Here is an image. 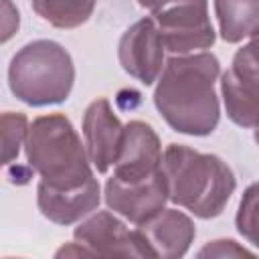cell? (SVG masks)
Instances as JSON below:
<instances>
[{"label": "cell", "mask_w": 259, "mask_h": 259, "mask_svg": "<svg viewBox=\"0 0 259 259\" xmlns=\"http://www.w3.org/2000/svg\"><path fill=\"white\" fill-rule=\"evenodd\" d=\"M28 127L30 123L24 113H2V162L6 166H10L18 158L20 148L26 144Z\"/></svg>", "instance_id": "obj_17"}, {"label": "cell", "mask_w": 259, "mask_h": 259, "mask_svg": "<svg viewBox=\"0 0 259 259\" xmlns=\"http://www.w3.org/2000/svg\"><path fill=\"white\" fill-rule=\"evenodd\" d=\"M148 257L178 259L184 257L196 237V227L188 214L178 208H162L150 221L136 227Z\"/></svg>", "instance_id": "obj_12"}, {"label": "cell", "mask_w": 259, "mask_h": 259, "mask_svg": "<svg viewBox=\"0 0 259 259\" xmlns=\"http://www.w3.org/2000/svg\"><path fill=\"white\" fill-rule=\"evenodd\" d=\"M123 134L125 125L113 113L105 97H99L87 105L83 115V138L89 160L99 174H105L111 166H115L121 152Z\"/></svg>", "instance_id": "obj_10"}, {"label": "cell", "mask_w": 259, "mask_h": 259, "mask_svg": "<svg viewBox=\"0 0 259 259\" xmlns=\"http://www.w3.org/2000/svg\"><path fill=\"white\" fill-rule=\"evenodd\" d=\"M20 24V14L16 10V6L10 0H2V42L10 40V36H14V32L18 30Z\"/></svg>", "instance_id": "obj_19"}, {"label": "cell", "mask_w": 259, "mask_h": 259, "mask_svg": "<svg viewBox=\"0 0 259 259\" xmlns=\"http://www.w3.org/2000/svg\"><path fill=\"white\" fill-rule=\"evenodd\" d=\"M77 243L87 247L91 255H121V257H148L138 229H130L115 212L97 210L73 231Z\"/></svg>", "instance_id": "obj_9"}, {"label": "cell", "mask_w": 259, "mask_h": 259, "mask_svg": "<svg viewBox=\"0 0 259 259\" xmlns=\"http://www.w3.org/2000/svg\"><path fill=\"white\" fill-rule=\"evenodd\" d=\"M103 198L109 210L138 227L166 208V202L170 200L164 170L138 182H125L111 174L105 182Z\"/></svg>", "instance_id": "obj_7"}, {"label": "cell", "mask_w": 259, "mask_h": 259, "mask_svg": "<svg viewBox=\"0 0 259 259\" xmlns=\"http://www.w3.org/2000/svg\"><path fill=\"white\" fill-rule=\"evenodd\" d=\"M138 2H140L142 6H146V8H152V6H154L158 0H138Z\"/></svg>", "instance_id": "obj_20"}, {"label": "cell", "mask_w": 259, "mask_h": 259, "mask_svg": "<svg viewBox=\"0 0 259 259\" xmlns=\"http://www.w3.org/2000/svg\"><path fill=\"white\" fill-rule=\"evenodd\" d=\"M168 196L198 219L219 217L231 200L237 180L225 160L182 144H170L162 154Z\"/></svg>", "instance_id": "obj_2"}, {"label": "cell", "mask_w": 259, "mask_h": 259, "mask_svg": "<svg viewBox=\"0 0 259 259\" xmlns=\"http://www.w3.org/2000/svg\"><path fill=\"white\" fill-rule=\"evenodd\" d=\"M101 202V186L97 178L73 190H57L38 182L36 186V204L42 217L55 225H73L89 217Z\"/></svg>", "instance_id": "obj_13"}, {"label": "cell", "mask_w": 259, "mask_h": 259, "mask_svg": "<svg viewBox=\"0 0 259 259\" xmlns=\"http://www.w3.org/2000/svg\"><path fill=\"white\" fill-rule=\"evenodd\" d=\"M162 144L154 127L134 119L125 123L119 158L113 166V176L125 182H138L162 172Z\"/></svg>", "instance_id": "obj_11"}, {"label": "cell", "mask_w": 259, "mask_h": 259, "mask_svg": "<svg viewBox=\"0 0 259 259\" xmlns=\"http://www.w3.org/2000/svg\"><path fill=\"white\" fill-rule=\"evenodd\" d=\"M245 255L251 257L253 251L241 247L233 239H217V241H210V243H206L196 253V257H245Z\"/></svg>", "instance_id": "obj_18"}, {"label": "cell", "mask_w": 259, "mask_h": 259, "mask_svg": "<svg viewBox=\"0 0 259 259\" xmlns=\"http://www.w3.org/2000/svg\"><path fill=\"white\" fill-rule=\"evenodd\" d=\"M221 95L229 119L241 127H259V28L243 45L221 77Z\"/></svg>", "instance_id": "obj_6"}, {"label": "cell", "mask_w": 259, "mask_h": 259, "mask_svg": "<svg viewBox=\"0 0 259 259\" xmlns=\"http://www.w3.org/2000/svg\"><path fill=\"white\" fill-rule=\"evenodd\" d=\"M219 73L221 65L212 53L174 55L166 61L154 89V105L174 132L210 136L217 130Z\"/></svg>", "instance_id": "obj_1"}, {"label": "cell", "mask_w": 259, "mask_h": 259, "mask_svg": "<svg viewBox=\"0 0 259 259\" xmlns=\"http://www.w3.org/2000/svg\"><path fill=\"white\" fill-rule=\"evenodd\" d=\"M75 83V65L69 51L55 40H32L16 51L8 65L12 95L32 107L63 103Z\"/></svg>", "instance_id": "obj_4"}, {"label": "cell", "mask_w": 259, "mask_h": 259, "mask_svg": "<svg viewBox=\"0 0 259 259\" xmlns=\"http://www.w3.org/2000/svg\"><path fill=\"white\" fill-rule=\"evenodd\" d=\"M164 40L152 16L134 22L119 38L117 57L121 69L144 85L158 81L164 69Z\"/></svg>", "instance_id": "obj_8"}, {"label": "cell", "mask_w": 259, "mask_h": 259, "mask_svg": "<svg viewBox=\"0 0 259 259\" xmlns=\"http://www.w3.org/2000/svg\"><path fill=\"white\" fill-rule=\"evenodd\" d=\"M221 38L241 42L259 28V0H214Z\"/></svg>", "instance_id": "obj_14"}, {"label": "cell", "mask_w": 259, "mask_h": 259, "mask_svg": "<svg viewBox=\"0 0 259 259\" xmlns=\"http://www.w3.org/2000/svg\"><path fill=\"white\" fill-rule=\"evenodd\" d=\"M150 10L172 55L212 47L217 34L208 16V0H158Z\"/></svg>", "instance_id": "obj_5"}, {"label": "cell", "mask_w": 259, "mask_h": 259, "mask_svg": "<svg viewBox=\"0 0 259 259\" xmlns=\"http://www.w3.org/2000/svg\"><path fill=\"white\" fill-rule=\"evenodd\" d=\"M253 138H255V142H257V146H259V127H255V134H253Z\"/></svg>", "instance_id": "obj_21"}, {"label": "cell", "mask_w": 259, "mask_h": 259, "mask_svg": "<svg viewBox=\"0 0 259 259\" xmlns=\"http://www.w3.org/2000/svg\"><path fill=\"white\" fill-rule=\"evenodd\" d=\"M235 227L239 235L259 251V182L245 188L235 214Z\"/></svg>", "instance_id": "obj_16"}, {"label": "cell", "mask_w": 259, "mask_h": 259, "mask_svg": "<svg viewBox=\"0 0 259 259\" xmlns=\"http://www.w3.org/2000/svg\"><path fill=\"white\" fill-rule=\"evenodd\" d=\"M26 162L40 182L57 190H73L95 178L85 142L63 113L36 117L24 144Z\"/></svg>", "instance_id": "obj_3"}, {"label": "cell", "mask_w": 259, "mask_h": 259, "mask_svg": "<svg viewBox=\"0 0 259 259\" xmlns=\"http://www.w3.org/2000/svg\"><path fill=\"white\" fill-rule=\"evenodd\" d=\"M32 10L55 28H77L85 24L97 0H30Z\"/></svg>", "instance_id": "obj_15"}]
</instances>
